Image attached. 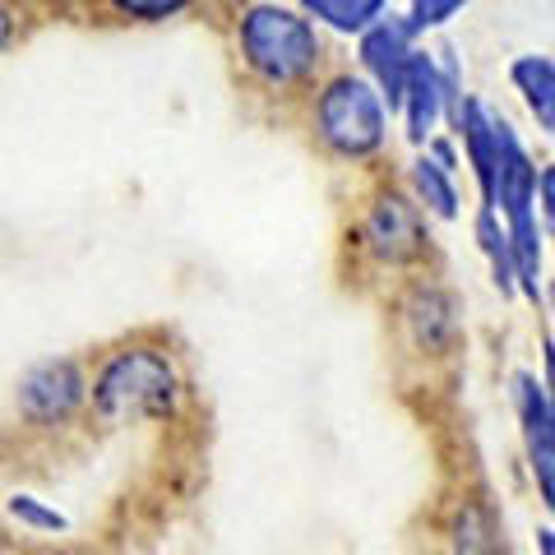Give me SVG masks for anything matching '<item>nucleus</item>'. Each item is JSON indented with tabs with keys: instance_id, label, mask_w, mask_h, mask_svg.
Returning a JSON list of instances; mask_svg holds the SVG:
<instances>
[{
	"instance_id": "obj_18",
	"label": "nucleus",
	"mask_w": 555,
	"mask_h": 555,
	"mask_svg": "<svg viewBox=\"0 0 555 555\" xmlns=\"http://www.w3.org/2000/svg\"><path fill=\"white\" fill-rule=\"evenodd\" d=\"M116 14L126 20H144V24H163V20H177L181 10H190V0H107Z\"/></svg>"
},
{
	"instance_id": "obj_1",
	"label": "nucleus",
	"mask_w": 555,
	"mask_h": 555,
	"mask_svg": "<svg viewBox=\"0 0 555 555\" xmlns=\"http://www.w3.org/2000/svg\"><path fill=\"white\" fill-rule=\"evenodd\" d=\"M495 214L505 218L509 250H514V278L518 292L542 301V255H546V232L537 218V167L518 134L500 120V177H495Z\"/></svg>"
},
{
	"instance_id": "obj_21",
	"label": "nucleus",
	"mask_w": 555,
	"mask_h": 555,
	"mask_svg": "<svg viewBox=\"0 0 555 555\" xmlns=\"http://www.w3.org/2000/svg\"><path fill=\"white\" fill-rule=\"evenodd\" d=\"M537 555H555V528L537 532Z\"/></svg>"
},
{
	"instance_id": "obj_13",
	"label": "nucleus",
	"mask_w": 555,
	"mask_h": 555,
	"mask_svg": "<svg viewBox=\"0 0 555 555\" xmlns=\"http://www.w3.org/2000/svg\"><path fill=\"white\" fill-rule=\"evenodd\" d=\"M477 241H481V255L491 259V278H495V287L505 292V297H514V292H518V278H514V250H509V232H505V222H500L495 208H481V214H477Z\"/></svg>"
},
{
	"instance_id": "obj_11",
	"label": "nucleus",
	"mask_w": 555,
	"mask_h": 555,
	"mask_svg": "<svg viewBox=\"0 0 555 555\" xmlns=\"http://www.w3.org/2000/svg\"><path fill=\"white\" fill-rule=\"evenodd\" d=\"M509 79H514V89L524 93V107L532 112L537 130L555 134V61H546V56H518L509 65Z\"/></svg>"
},
{
	"instance_id": "obj_20",
	"label": "nucleus",
	"mask_w": 555,
	"mask_h": 555,
	"mask_svg": "<svg viewBox=\"0 0 555 555\" xmlns=\"http://www.w3.org/2000/svg\"><path fill=\"white\" fill-rule=\"evenodd\" d=\"M10 42H14V10L0 5V51H5Z\"/></svg>"
},
{
	"instance_id": "obj_12",
	"label": "nucleus",
	"mask_w": 555,
	"mask_h": 555,
	"mask_svg": "<svg viewBox=\"0 0 555 555\" xmlns=\"http://www.w3.org/2000/svg\"><path fill=\"white\" fill-rule=\"evenodd\" d=\"M412 185H416V199L426 204V214L436 218H459V190H454V171H444L430 153L412 163Z\"/></svg>"
},
{
	"instance_id": "obj_14",
	"label": "nucleus",
	"mask_w": 555,
	"mask_h": 555,
	"mask_svg": "<svg viewBox=\"0 0 555 555\" xmlns=\"http://www.w3.org/2000/svg\"><path fill=\"white\" fill-rule=\"evenodd\" d=\"M301 10L338 33H366L385 20V0H301Z\"/></svg>"
},
{
	"instance_id": "obj_19",
	"label": "nucleus",
	"mask_w": 555,
	"mask_h": 555,
	"mask_svg": "<svg viewBox=\"0 0 555 555\" xmlns=\"http://www.w3.org/2000/svg\"><path fill=\"white\" fill-rule=\"evenodd\" d=\"M537 218H542V232H551L555 241V163L537 171Z\"/></svg>"
},
{
	"instance_id": "obj_16",
	"label": "nucleus",
	"mask_w": 555,
	"mask_h": 555,
	"mask_svg": "<svg viewBox=\"0 0 555 555\" xmlns=\"http://www.w3.org/2000/svg\"><path fill=\"white\" fill-rule=\"evenodd\" d=\"M5 509H10L14 524H24V528H33V532H65V528H69V518H65L61 509L42 505L38 495H10Z\"/></svg>"
},
{
	"instance_id": "obj_10",
	"label": "nucleus",
	"mask_w": 555,
	"mask_h": 555,
	"mask_svg": "<svg viewBox=\"0 0 555 555\" xmlns=\"http://www.w3.org/2000/svg\"><path fill=\"white\" fill-rule=\"evenodd\" d=\"M403 315H408V328H412V338L426 347V352H440V347H449V338H454V301H449V292L440 287H412V297L403 306Z\"/></svg>"
},
{
	"instance_id": "obj_5",
	"label": "nucleus",
	"mask_w": 555,
	"mask_h": 555,
	"mask_svg": "<svg viewBox=\"0 0 555 555\" xmlns=\"http://www.w3.org/2000/svg\"><path fill=\"white\" fill-rule=\"evenodd\" d=\"M463 107V93H459V75L454 65H436L430 51H412V69H408V89H403V126L412 144H430L436 139V126L449 116L454 120Z\"/></svg>"
},
{
	"instance_id": "obj_2",
	"label": "nucleus",
	"mask_w": 555,
	"mask_h": 555,
	"mask_svg": "<svg viewBox=\"0 0 555 555\" xmlns=\"http://www.w3.org/2000/svg\"><path fill=\"white\" fill-rule=\"evenodd\" d=\"M181 379L177 366L158 352V347H126L116 352L93 379V412L107 426L120 422H149V416H167L177 408Z\"/></svg>"
},
{
	"instance_id": "obj_15",
	"label": "nucleus",
	"mask_w": 555,
	"mask_h": 555,
	"mask_svg": "<svg viewBox=\"0 0 555 555\" xmlns=\"http://www.w3.org/2000/svg\"><path fill=\"white\" fill-rule=\"evenodd\" d=\"M495 524L481 505H463L454 518V555H495Z\"/></svg>"
},
{
	"instance_id": "obj_6",
	"label": "nucleus",
	"mask_w": 555,
	"mask_h": 555,
	"mask_svg": "<svg viewBox=\"0 0 555 555\" xmlns=\"http://www.w3.org/2000/svg\"><path fill=\"white\" fill-rule=\"evenodd\" d=\"M83 398H89V379H83L79 361H69V357L38 361V366L20 379V412L42 426L75 416Z\"/></svg>"
},
{
	"instance_id": "obj_4",
	"label": "nucleus",
	"mask_w": 555,
	"mask_h": 555,
	"mask_svg": "<svg viewBox=\"0 0 555 555\" xmlns=\"http://www.w3.org/2000/svg\"><path fill=\"white\" fill-rule=\"evenodd\" d=\"M315 130L320 144L338 158H371L389 134V107L371 79L338 75L324 83L315 102Z\"/></svg>"
},
{
	"instance_id": "obj_17",
	"label": "nucleus",
	"mask_w": 555,
	"mask_h": 555,
	"mask_svg": "<svg viewBox=\"0 0 555 555\" xmlns=\"http://www.w3.org/2000/svg\"><path fill=\"white\" fill-rule=\"evenodd\" d=\"M467 5V0H408V14H403V28L412 33V38H422L426 28H440L449 24L454 14Z\"/></svg>"
},
{
	"instance_id": "obj_3",
	"label": "nucleus",
	"mask_w": 555,
	"mask_h": 555,
	"mask_svg": "<svg viewBox=\"0 0 555 555\" xmlns=\"http://www.w3.org/2000/svg\"><path fill=\"white\" fill-rule=\"evenodd\" d=\"M241 38V56L273 89H287V83H301L310 69L320 65V38L301 10H287L278 0H259L241 14L236 24Z\"/></svg>"
},
{
	"instance_id": "obj_8",
	"label": "nucleus",
	"mask_w": 555,
	"mask_h": 555,
	"mask_svg": "<svg viewBox=\"0 0 555 555\" xmlns=\"http://www.w3.org/2000/svg\"><path fill=\"white\" fill-rule=\"evenodd\" d=\"M361 65H366L379 98L389 102V112L403 107L408 69H412V33L403 28V20H379L375 28L361 33Z\"/></svg>"
},
{
	"instance_id": "obj_7",
	"label": "nucleus",
	"mask_w": 555,
	"mask_h": 555,
	"mask_svg": "<svg viewBox=\"0 0 555 555\" xmlns=\"http://www.w3.org/2000/svg\"><path fill=\"white\" fill-rule=\"evenodd\" d=\"M366 246L385 264H412L426 250V222L422 208L403 195H379L366 214Z\"/></svg>"
},
{
	"instance_id": "obj_9",
	"label": "nucleus",
	"mask_w": 555,
	"mask_h": 555,
	"mask_svg": "<svg viewBox=\"0 0 555 555\" xmlns=\"http://www.w3.org/2000/svg\"><path fill=\"white\" fill-rule=\"evenodd\" d=\"M454 130L463 139V153L473 163V177L481 190V208H495V177H500V116L486 112V102L463 98L454 116Z\"/></svg>"
}]
</instances>
